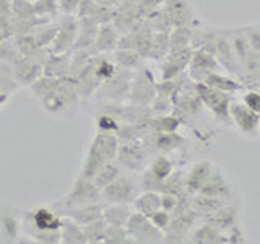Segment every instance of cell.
<instances>
[{
    "mask_svg": "<svg viewBox=\"0 0 260 244\" xmlns=\"http://www.w3.org/2000/svg\"><path fill=\"white\" fill-rule=\"evenodd\" d=\"M63 215L55 207L38 205L21 214L23 233L36 242H60V228Z\"/></svg>",
    "mask_w": 260,
    "mask_h": 244,
    "instance_id": "1",
    "label": "cell"
},
{
    "mask_svg": "<svg viewBox=\"0 0 260 244\" xmlns=\"http://www.w3.org/2000/svg\"><path fill=\"white\" fill-rule=\"evenodd\" d=\"M80 100L81 96L77 86L73 85V81L69 77H65L60 78L59 85L55 86L51 95L41 101V104L47 112L54 114V116H67V114H72L78 109Z\"/></svg>",
    "mask_w": 260,
    "mask_h": 244,
    "instance_id": "2",
    "label": "cell"
},
{
    "mask_svg": "<svg viewBox=\"0 0 260 244\" xmlns=\"http://www.w3.org/2000/svg\"><path fill=\"white\" fill-rule=\"evenodd\" d=\"M213 54L216 57L219 67H221L228 73V75L238 78L239 81H242V83H244V72H242V67L239 64L238 55H236L233 41H231V36H230V31L218 29Z\"/></svg>",
    "mask_w": 260,
    "mask_h": 244,
    "instance_id": "3",
    "label": "cell"
},
{
    "mask_svg": "<svg viewBox=\"0 0 260 244\" xmlns=\"http://www.w3.org/2000/svg\"><path fill=\"white\" fill-rule=\"evenodd\" d=\"M203 222L215 225L221 231L226 233L230 242H244V234L241 231V222H239V214L238 208L233 207L231 203H226L221 208L211 211L208 215L202 217Z\"/></svg>",
    "mask_w": 260,
    "mask_h": 244,
    "instance_id": "4",
    "label": "cell"
},
{
    "mask_svg": "<svg viewBox=\"0 0 260 244\" xmlns=\"http://www.w3.org/2000/svg\"><path fill=\"white\" fill-rule=\"evenodd\" d=\"M148 157L150 150L146 148L142 138V140L120 142L116 160L122 169L130 171V173H142L148 166Z\"/></svg>",
    "mask_w": 260,
    "mask_h": 244,
    "instance_id": "5",
    "label": "cell"
},
{
    "mask_svg": "<svg viewBox=\"0 0 260 244\" xmlns=\"http://www.w3.org/2000/svg\"><path fill=\"white\" fill-rule=\"evenodd\" d=\"M195 89H197V95L200 98L202 104L205 106L208 111L213 112V116L224 122V124H231V117H230V103H231V96L224 92H219L208 86L207 83H197L195 81Z\"/></svg>",
    "mask_w": 260,
    "mask_h": 244,
    "instance_id": "6",
    "label": "cell"
},
{
    "mask_svg": "<svg viewBox=\"0 0 260 244\" xmlns=\"http://www.w3.org/2000/svg\"><path fill=\"white\" fill-rule=\"evenodd\" d=\"M125 230L132 242H165V231H161L158 226H154L150 217L140 214V211H134L130 215Z\"/></svg>",
    "mask_w": 260,
    "mask_h": 244,
    "instance_id": "7",
    "label": "cell"
},
{
    "mask_svg": "<svg viewBox=\"0 0 260 244\" xmlns=\"http://www.w3.org/2000/svg\"><path fill=\"white\" fill-rule=\"evenodd\" d=\"M55 21H57V35L52 41V44L49 46V52L52 54L72 52L78 35V16L60 13Z\"/></svg>",
    "mask_w": 260,
    "mask_h": 244,
    "instance_id": "8",
    "label": "cell"
},
{
    "mask_svg": "<svg viewBox=\"0 0 260 244\" xmlns=\"http://www.w3.org/2000/svg\"><path fill=\"white\" fill-rule=\"evenodd\" d=\"M132 77L134 72L132 70H125V69H117V72L114 75L106 80L101 86L98 88V98L106 100L109 103H122L128 98V89L130 83H132Z\"/></svg>",
    "mask_w": 260,
    "mask_h": 244,
    "instance_id": "9",
    "label": "cell"
},
{
    "mask_svg": "<svg viewBox=\"0 0 260 244\" xmlns=\"http://www.w3.org/2000/svg\"><path fill=\"white\" fill-rule=\"evenodd\" d=\"M138 195V184L130 174L122 173L117 179L101 191L104 203H134Z\"/></svg>",
    "mask_w": 260,
    "mask_h": 244,
    "instance_id": "10",
    "label": "cell"
},
{
    "mask_svg": "<svg viewBox=\"0 0 260 244\" xmlns=\"http://www.w3.org/2000/svg\"><path fill=\"white\" fill-rule=\"evenodd\" d=\"M156 96V81L153 80V75L146 67L134 72L132 83L128 89V103L150 106Z\"/></svg>",
    "mask_w": 260,
    "mask_h": 244,
    "instance_id": "11",
    "label": "cell"
},
{
    "mask_svg": "<svg viewBox=\"0 0 260 244\" xmlns=\"http://www.w3.org/2000/svg\"><path fill=\"white\" fill-rule=\"evenodd\" d=\"M12 2V33L16 35H26L31 33L41 21L35 13L32 0H10Z\"/></svg>",
    "mask_w": 260,
    "mask_h": 244,
    "instance_id": "12",
    "label": "cell"
},
{
    "mask_svg": "<svg viewBox=\"0 0 260 244\" xmlns=\"http://www.w3.org/2000/svg\"><path fill=\"white\" fill-rule=\"evenodd\" d=\"M101 200H103L101 189L94 184L93 179H88L78 174L75 182H73L72 191L65 195L63 200L57 203V205L69 207V205H81V203H93V202H101Z\"/></svg>",
    "mask_w": 260,
    "mask_h": 244,
    "instance_id": "13",
    "label": "cell"
},
{
    "mask_svg": "<svg viewBox=\"0 0 260 244\" xmlns=\"http://www.w3.org/2000/svg\"><path fill=\"white\" fill-rule=\"evenodd\" d=\"M219 64L216 60V57L213 52L207 51V49H193L189 67H187V75H189L190 80L197 81V83H202L205 81V78L210 75V73L218 72Z\"/></svg>",
    "mask_w": 260,
    "mask_h": 244,
    "instance_id": "14",
    "label": "cell"
},
{
    "mask_svg": "<svg viewBox=\"0 0 260 244\" xmlns=\"http://www.w3.org/2000/svg\"><path fill=\"white\" fill-rule=\"evenodd\" d=\"M230 117L231 124L238 127L246 135H257L260 129V114L249 109L242 101L230 103Z\"/></svg>",
    "mask_w": 260,
    "mask_h": 244,
    "instance_id": "15",
    "label": "cell"
},
{
    "mask_svg": "<svg viewBox=\"0 0 260 244\" xmlns=\"http://www.w3.org/2000/svg\"><path fill=\"white\" fill-rule=\"evenodd\" d=\"M43 60H38L35 57L21 55L15 64H12V77L16 85L31 86L38 78L43 77Z\"/></svg>",
    "mask_w": 260,
    "mask_h": 244,
    "instance_id": "16",
    "label": "cell"
},
{
    "mask_svg": "<svg viewBox=\"0 0 260 244\" xmlns=\"http://www.w3.org/2000/svg\"><path fill=\"white\" fill-rule=\"evenodd\" d=\"M200 218V215L192 207L189 210L182 211V214L173 215V220L165 231V242H181L184 238H187L192 230L195 222Z\"/></svg>",
    "mask_w": 260,
    "mask_h": 244,
    "instance_id": "17",
    "label": "cell"
},
{
    "mask_svg": "<svg viewBox=\"0 0 260 244\" xmlns=\"http://www.w3.org/2000/svg\"><path fill=\"white\" fill-rule=\"evenodd\" d=\"M57 210L60 211L63 217H69L72 220H75L77 223H80L81 226L94 222V220L103 217V208H104V202H93V203H81V205H54Z\"/></svg>",
    "mask_w": 260,
    "mask_h": 244,
    "instance_id": "18",
    "label": "cell"
},
{
    "mask_svg": "<svg viewBox=\"0 0 260 244\" xmlns=\"http://www.w3.org/2000/svg\"><path fill=\"white\" fill-rule=\"evenodd\" d=\"M192 52H193L192 47H187L184 51L169 52L161 60V80H169L182 75L187 70V67H189Z\"/></svg>",
    "mask_w": 260,
    "mask_h": 244,
    "instance_id": "19",
    "label": "cell"
},
{
    "mask_svg": "<svg viewBox=\"0 0 260 244\" xmlns=\"http://www.w3.org/2000/svg\"><path fill=\"white\" fill-rule=\"evenodd\" d=\"M119 39H120V33H119V29L116 26H114L112 21L101 24L100 29H98L94 44L91 47V51H89V54H91V55L112 54L119 46Z\"/></svg>",
    "mask_w": 260,
    "mask_h": 244,
    "instance_id": "20",
    "label": "cell"
},
{
    "mask_svg": "<svg viewBox=\"0 0 260 244\" xmlns=\"http://www.w3.org/2000/svg\"><path fill=\"white\" fill-rule=\"evenodd\" d=\"M162 8L168 13L173 26H185L195 20V15L190 4L187 0H165Z\"/></svg>",
    "mask_w": 260,
    "mask_h": 244,
    "instance_id": "21",
    "label": "cell"
},
{
    "mask_svg": "<svg viewBox=\"0 0 260 244\" xmlns=\"http://www.w3.org/2000/svg\"><path fill=\"white\" fill-rule=\"evenodd\" d=\"M120 140L116 134H106V132H96L93 137V142L89 148L96 151L104 161H111L117 158Z\"/></svg>",
    "mask_w": 260,
    "mask_h": 244,
    "instance_id": "22",
    "label": "cell"
},
{
    "mask_svg": "<svg viewBox=\"0 0 260 244\" xmlns=\"http://www.w3.org/2000/svg\"><path fill=\"white\" fill-rule=\"evenodd\" d=\"M213 169H215V166L207 160H202V161L195 163V165L190 168L189 174L185 176V189H187V192H189L190 195L192 194H199L200 189L203 187V184L208 181L210 174L213 173Z\"/></svg>",
    "mask_w": 260,
    "mask_h": 244,
    "instance_id": "23",
    "label": "cell"
},
{
    "mask_svg": "<svg viewBox=\"0 0 260 244\" xmlns=\"http://www.w3.org/2000/svg\"><path fill=\"white\" fill-rule=\"evenodd\" d=\"M100 29V24H96L89 18H78V35L73 44L72 52H89L94 44V39Z\"/></svg>",
    "mask_w": 260,
    "mask_h": 244,
    "instance_id": "24",
    "label": "cell"
},
{
    "mask_svg": "<svg viewBox=\"0 0 260 244\" xmlns=\"http://www.w3.org/2000/svg\"><path fill=\"white\" fill-rule=\"evenodd\" d=\"M199 194L203 195H210V197H219V199H230L233 194V187L230 184V181L224 177V174L219 171L216 166L213 169V173L210 174L208 181L203 184V187L200 189Z\"/></svg>",
    "mask_w": 260,
    "mask_h": 244,
    "instance_id": "25",
    "label": "cell"
},
{
    "mask_svg": "<svg viewBox=\"0 0 260 244\" xmlns=\"http://www.w3.org/2000/svg\"><path fill=\"white\" fill-rule=\"evenodd\" d=\"M72 64V52L63 54H49L43 64V75L54 77V78H65L69 77Z\"/></svg>",
    "mask_w": 260,
    "mask_h": 244,
    "instance_id": "26",
    "label": "cell"
},
{
    "mask_svg": "<svg viewBox=\"0 0 260 244\" xmlns=\"http://www.w3.org/2000/svg\"><path fill=\"white\" fill-rule=\"evenodd\" d=\"M189 241L195 244H224L230 242L224 231H221L215 225L203 222V225H199L195 230L190 233Z\"/></svg>",
    "mask_w": 260,
    "mask_h": 244,
    "instance_id": "27",
    "label": "cell"
},
{
    "mask_svg": "<svg viewBox=\"0 0 260 244\" xmlns=\"http://www.w3.org/2000/svg\"><path fill=\"white\" fill-rule=\"evenodd\" d=\"M23 231L21 217L13 214V210H2L0 211V238L4 241H16Z\"/></svg>",
    "mask_w": 260,
    "mask_h": 244,
    "instance_id": "28",
    "label": "cell"
},
{
    "mask_svg": "<svg viewBox=\"0 0 260 244\" xmlns=\"http://www.w3.org/2000/svg\"><path fill=\"white\" fill-rule=\"evenodd\" d=\"M202 83H207L208 86L219 89V92H224L228 95L238 93V92H241V89H244V86H246L238 78L228 75V73H221L219 70L210 73V75L205 78V81H202Z\"/></svg>",
    "mask_w": 260,
    "mask_h": 244,
    "instance_id": "29",
    "label": "cell"
},
{
    "mask_svg": "<svg viewBox=\"0 0 260 244\" xmlns=\"http://www.w3.org/2000/svg\"><path fill=\"white\" fill-rule=\"evenodd\" d=\"M134 211L128 203H104L103 218L108 225L125 226Z\"/></svg>",
    "mask_w": 260,
    "mask_h": 244,
    "instance_id": "30",
    "label": "cell"
},
{
    "mask_svg": "<svg viewBox=\"0 0 260 244\" xmlns=\"http://www.w3.org/2000/svg\"><path fill=\"white\" fill-rule=\"evenodd\" d=\"M134 208L135 211L151 217L154 211H158L161 208V194L156 191H143L142 194H138L134 200Z\"/></svg>",
    "mask_w": 260,
    "mask_h": 244,
    "instance_id": "31",
    "label": "cell"
},
{
    "mask_svg": "<svg viewBox=\"0 0 260 244\" xmlns=\"http://www.w3.org/2000/svg\"><path fill=\"white\" fill-rule=\"evenodd\" d=\"M112 59L116 62L117 67L125 69V70H138L143 65V57L138 54L135 49H127V47H117L112 52Z\"/></svg>",
    "mask_w": 260,
    "mask_h": 244,
    "instance_id": "32",
    "label": "cell"
},
{
    "mask_svg": "<svg viewBox=\"0 0 260 244\" xmlns=\"http://www.w3.org/2000/svg\"><path fill=\"white\" fill-rule=\"evenodd\" d=\"M60 242L63 244H86L83 226L77 223L75 220L63 217L60 228Z\"/></svg>",
    "mask_w": 260,
    "mask_h": 244,
    "instance_id": "33",
    "label": "cell"
},
{
    "mask_svg": "<svg viewBox=\"0 0 260 244\" xmlns=\"http://www.w3.org/2000/svg\"><path fill=\"white\" fill-rule=\"evenodd\" d=\"M169 54V33H154L150 41L146 59H151L154 62H161Z\"/></svg>",
    "mask_w": 260,
    "mask_h": 244,
    "instance_id": "34",
    "label": "cell"
},
{
    "mask_svg": "<svg viewBox=\"0 0 260 244\" xmlns=\"http://www.w3.org/2000/svg\"><path fill=\"white\" fill-rule=\"evenodd\" d=\"M192 26H176L169 31V52L184 51L187 47H192Z\"/></svg>",
    "mask_w": 260,
    "mask_h": 244,
    "instance_id": "35",
    "label": "cell"
},
{
    "mask_svg": "<svg viewBox=\"0 0 260 244\" xmlns=\"http://www.w3.org/2000/svg\"><path fill=\"white\" fill-rule=\"evenodd\" d=\"M120 174H122V166L117 163V160H111L108 163H104L103 168L98 171L96 176L93 177V181L103 191L106 186H109L114 179H117Z\"/></svg>",
    "mask_w": 260,
    "mask_h": 244,
    "instance_id": "36",
    "label": "cell"
},
{
    "mask_svg": "<svg viewBox=\"0 0 260 244\" xmlns=\"http://www.w3.org/2000/svg\"><path fill=\"white\" fill-rule=\"evenodd\" d=\"M182 120L176 114H165V116H153L150 119V132H177Z\"/></svg>",
    "mask_w": 260,
    "mask_h": 244,
    "instance_id": "37",
    "label": "cell"
},
{
    "mask_svg": "<svg viewBox=\"0 0 260 244\" xmlns=\"http://www.w3.org/2000/svg\"><path fill=\"white\" fill-rule=\"evenodd\" d=\"M35 5V13L38 18L46 23V21H54L57 20V16L60 15V10H59V4H57V0H35L32 2Z\"/></svg>",
    "mask_w": 260,
    "mask_h": 244,
    "instance_id": "38",
    "label": "cell"
},
{
    "mask_svg": "<svg viewBox=\"0 0 260 244\" xmlns=\"http://www.w3.org/2000/svg\"><path fill=\"white\" fill-rule=\"evenodd\" d=\"M32 35H35L38 44L41 47H47L52 44V41L57 35V21H46V23H41L38 26L31 31Z\"/></svg>",
    "mask_w": 260,
    "mask_h": 244,
    "instance_id": "39",
    "label": "cell"
},
{
    "mask_svg": "<svg viewBox=\"0 0 260 244\" xmlns=\"http://www.w3.org/2000/svg\"><path fill=\"white\" fill-rule=\"evenodd\" d=\"M104 163H108V161H104L96 151H93L91 148H88L85 161H83V165H81V169H80V176L88 177V179H93L96 176L98 171L103 168Z\"/></svg>",
    "mask_w": 260,
    "mask_h": 244,
    "instance_id": "40",
    "label": "cell"
},
{
    "mask_svg": "<svg viewBox=\"0 0 260 244\" xmlns=\"http://www.w3.org/2000/svg\"><path fill=\"white\" fill-rule=\"evenodd\" d=\"M108 223L104 222V218H98L94 222H89L83 225V233H85V239L86 244H93V242H103L104 238V231Z\"/></svg>",
    "mask_w": 260,
    "mask_h": 244,
    "instance_id": "41",
    "label": "cell"
},
{
    "mask_svg": "<svg viewBox=\"0 0 260 244\" xmlns=\"http://www.w3.org/2000/svg\"><path fill=\"white\" fill-rule=\"evenodd\" d=\"M146 23L150 24V28L154 33H169L173 29V23H171L168 13L165 12V8H158L156 12H153L148 18H146Z\"/></svg>",
    "mask_w": 260,
    "mask_h": 244,
    "instance_id": "42",
    "label": "cell"
},
{
    "mask_svg": "<svg viewBox=\"0 0 260 244\" xmlns=\"http://www.w3.org/2000/svg\"><path fill=\"white\" fill-rule=\"evenodd\" d=\"M20 57H21V54L18 51V47H16L15 36H8L0 43V62L12 65L18 60Z\"/></svg>",
    "mask_w": 260,
    "mask_h": 244,
    "instance_id": "43",
    "label": "cell"
},
{
    "mask_svg": "<svg viewBox=\"0 0 260 244\" xmlns=\"http://www.w3.org/2000/svg\"><path fill=\"white\" fill-rule=\"evenodd\" d=\"M103 242H106V244H125V242H132V239H130L125 226L108 225L106 226V231H104Z\"/></svg>",
    "mask_w": 260,
    "mask_h": 244,
    "instance_id": "44",
    "label": "cell"
},
{
    "mask_svg": "<svg viewBox=\"0 0 260 244\" xmlns=\"http://www.w3.org/2000/svg\"><path fill=\"white\" fill-rule=\"evenodd\" d=\"M114 13H116V8H108V7H103V5H94V8L91 10L86 18H89L91 21H94L96 24H106V23H111L114 20Z\"/></svg>",
    "mask_w": 260,
    "mask_h": 244,
    "instance_id": "45",
    "label": "cell"
},
{
    "mask_svg": "<svg viewBox=\"0 0 260 244\" xmlns=\"http://www.w3.org/2000/svg\"><path fill=\"white\" fill-rule=\"evenodd\" d=\"M0 29L12 33V2L10 0H0Z\"/></svg>",
    "mask_w": 260,
    "mask_h": 244,
    "instance_id": "46",
    "label": "cell"
},
{
    "mask_svg": "<svg viewBox=\"0 0 260 244\" xmlns=\"http://www.w3.org/2000/svg\"><path fill=\"white\" fill-rule=\"evenodd\" d=\"M150 220L153 222L154 226L159 228L161 231H166L169 223H171V220H173V215H171L169 211H166L165 208H159L158 211H154V214L150 217Z\"/></svg>",
    "mask_w": 260,
    "mask_h": 244,
    "instance_id": "47",
    "label": "cell"
},
{
    "mask_svg": "<svg viewBox=\"0 0 260 244\" xmlns=\"http://www.w3.org/2000/svg\"><path fill=\"white\" fill-rule=\"evenodd\" d=\"M244 33H246L249 44L254 49V52L260 55V24H257V26H254V24L252 26H246Z\"/></svg>",
    "mask_w": 260,
    "mask_h": 244,
    "instance_id": "48",
    "label": "cell"
},
{
    "mask_svg": "<svg viewBox=\"0 0 260 244\" xmlns=\"http://www.w3.org/2000/svg\"><path fill=\"white\" fill-rule=\"evenodd\" d=\"M185 195V194H184ZM182 195H176V194H161V208H165L166 211H169L171 215L174 214L177 205H179V200H181Z\"/></svg>",
    "mask_w": 260,
    "mask_h": 244,
    "instance_id": "49",
    "label": "cell"
},
{
    "mask_svg": "<svg viewBox=\"0 0 260 244\" xmlns=\"http://www.w3.org/2000/svg\"><path fill=\"white\" fill-rule=\"evenodd\" d=\"M242 103L246 104L249 109L260 114V92H257V89H250V92L244 93Z\"/></svg>",
    "mask_w": 260,
    "mask_h": 244,
    "instance_id": "50",
    "label": "cell"
},
{
    "mask_svg": "<svg viewBox=\"0 0 260 244\" xmlns=\"http://www.w3.org/2000/svg\"><path fill=\"white\" fill-rule=\"evenodd\" d=\"M137 2H138V7H140L143 18L146 20L153 12H156L158 8L162 7V2H165V0H137Z\"/></svg>",
    "mask_w": 260,
    "mask_h": 244,
    "instance_id": "51",
    "label": "cell"
},
{
    "mask_svg": "<svg viewBox=\"0 0 260 244\" xmlns=\"http://www.w3.org/2000/svg\"><path fill=\"white\" fill-rule=\"evenodd\" d=\"M80 2L81 0H57L60 13H65V15H77Z\"/></svg>",
    "mask_w": 260,
    "mask_h": 244,
    "instance_id": "52",
    "label": "cell"
},
{
    "mask_svg": "<svg viewBox=\"0 0 260 244\" xmlns=\"http://www.w3.org/2000/svg\"><path fill=\"white\" fill-rule=\"evenodd\" d=\"M98 5H103V7H108V8H117L124 0H94Z\"/></svg>",
    "mask_w": 260,
    "mask_h": 244,
    "instance_id": "53",
    "label": "cell"
},
{
    "mask_svg": "<svg viewBox=\"0 0 260 244\" xmlns=\"http://www.w3.org/2000/svg\"><path fill=\"white\" fill-rule=\"evenodd\" d=\"M32 2H35V0H32Z\"/></svg>",
    "mask_w": 260,
    "mask_h": 244,
    "instance_id": "54",
    "label": "cell"
}]
</instances>
